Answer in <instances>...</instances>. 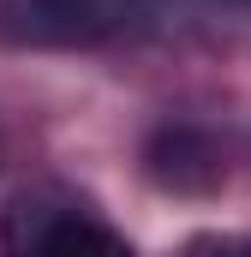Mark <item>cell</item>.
<instances>
[{"mask_svg": "<svg viewBox=\"0 0 251 257\" xmlns=\"http://www.w3.org/2000/svg\"><path fill=\"white\" fill-rule=\"evenodd\" d=\"M24 257H132V245H126L114 227L66 209V215L36 221V233L24 239Z\"/></svg>", "mask_w": 251, "mask_h": 257, "instance_id": "cell-1", "label": "cell"}]
</instances>
